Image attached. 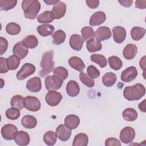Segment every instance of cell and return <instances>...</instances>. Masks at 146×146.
<instances>
[{
	"mask_svg": "<svg viewBox=\"0 0 146 146\" xmlns=\"http://www.w3.org/2000/svg\"><path fill=\"white\" fill-rule=\"evenodd\" d=\"M145 94V88L140 83L125 87L123 90L124 97L129 101L138 100Z\"/></svg>",
	"mask_w": 146,
	"mask_h": 146,
	"instance_id": "cell-1",
	"label": "cell"
},
{
	"mask_svg": "<svg viewBox=\"0 0 146 146\" xmlns=\"http://www.w3.org/2000/svg\"><path fill=\"white\" fill-rule=\"evenodd\" d=\"M40 7V3L37 0H25L22 2V8L24 11L25 17L29 19L36 18Z\"/></svg>",
	"mask_w": 146,
	"mask_h": 146,
	"instance_id": "cell-2",
	"label": "cell"
},
{
	"mask_svg": "<svg viewBox=\"0 0 146 146\" xmlns=\"http://www.w3.org/2000/svg\"><path fill=\"white\" fill-rule=\"evenodd\" d=\"M53 50H50L44 52L42 56L40 66L42 70L39 71V76L44 77L54 70V62L53 60Z\"/></svg>",
	"mask_w": 146,
	"mask_h": 146,
	"instance_id": "cell-3",
	"label": "cell"
},
{
	"mask_svg": "<svg viewBox=\"0 0 146 146\" xmlns=\"http://www.w3.org/2000/svg\"><path fill=\"white\" fill-rule=\"evenodd\" d=\"M63 80L55 75H49L44 79V84L46 89L48 91H55L62 87Z\"/></svg>",
	"mask_w": 146,
	"mask_h": 146,
	"instance_id": "cell-4",
	"label": "cell"
},
{
	"mask_svg": "<svg viewBox=\"0 0 146 146\" xmlns=\"http://www.w3.org/2000/svg\"><path fill=\"white\" fill-rule=\"evenodd\" d=\"M135 137V131L131 127H125L120 133V139L124 144H129Z\"/></svg>",
	"mask_w": 146,
	"mask_h": 146,
	"instance_id": "cell-5",
	"label": "cell"
},
{
	"mask_svg": "<svg viewBox=\"0 0 146 146\" xmlns=\"http://www.w3.org/2000/svg\"><path fill=\"white\" fill-rule=\"evenodd\" d=\"M17 132V127L12 124H7L4 125L2 127L1 131L3 138L7 140H11L14 139Z\"/></svg>",
	"mask_w": 146,
	"mask_h": 146,
	"instance_id": "cell-6",
	"label": "cell"
},
{
	"mask_svg": "<svg viewBox=\"0 0 146 146\" xmlns=\"http://www.w3.org/2000/svg\"><path fill=\"white\" fill-rule=\"evenodd\" d=\"M24 106L27 110L32 112H36L40 110L41 104L39 100L37 98L27 96L25 98Z\"/></svg>",
	"mask_w": 146,
	"mask_h": 146,
	"instance_id": "cell-7",
	"label": "cell"
},
{
	"mask_svg": "<svg viewBox=\"0 0 146 146\" xmlns=\"http://www.w3.org/2000/svg\"><path fill=\"white\" fill-rule=\"evenodd\" d=\"M35 71V67L34 64L26 63H25L21 70L17 74V78L18 80H23L33 74Z\"/></svg>",
	"mask_w": 146,
	"mask_h": 146,
	"instance_id": "cell-8",
	"label": "cell"
},
{
	"mask_svg": "<svg viewBox=\"0 0 146 146\" xmlns=\"http://www.w3.org/2000/svg\"><path fill=\"white\" fill-rule=\"evenodd\" d=\"M62 99V95L60 92L55 91H48L45 96V101L48 105L54 107L59 104Z\"/></svg>",
	"mask_w": 146,
	"mask_h": 146,
	"instance_id": "cell-9",
	"label": "cell"
},
{
	"mask_svg": "<svg viewBox=\"0 0 146 146\" xmlns=\"http://www.w3.org/2000/svg\"><path fill=\"white\" fill-rule=\"evenodd\" d=\"M137 76V70L134 66H130L124 70L121 74V80L123 82L128 83L133 80Z\"/></svg>",
	"mask_w": 146,
	"mask_h": 146,
	"instance_id": "cell-10",
	"label": "cell"
},
{
	"mask_svg": "<svg viewBox=\"0 0 146 146\" xmlns=\"http://www.w3.org/2000/svg\"><path fill=\"white\" fill-rule=\"evenodd\" d=\"M52 14L55 19H59L63 17L66 12V5L65 3L59 1L54 5L52 10Z\"/></svg>",
	"mask_w": 146,
	"mask_h": 146,
	"instance_id": "cell-11",
	"label": "cell"
},
{
	"mask_svg": "<svg viewBox=\"0 0 146 146\" xmlns=\"http://www.w3.org/2000/svg\"><path fill=\"white\" fill-rule=\"evenodd\" d=\"M56 134L58 139L62 141H67L71 137V129L64 124H60L56 129Z\"/></svg>",
	"mask_w": 146,
	"mask_h": 146,
	"instance_id": "cell-12",
	"label": "cell"
},
{
	"mask_svg": "<svg viewBox=\"0 0 146 146\" xmlns=\"http://www.w3.org/2000/svg\"><path fill=\"white\" fill-rule=\"evenodd\" d=\"M113 39L117 43H123L126 38V30L125 29L120 26H115L112 28Z\"/></svg>",
	"mask_w": 146,
	"mask_h": 146,
	"instance_id": "cell-13",
	"label": "cell"
},
{
	"mask_svg": "<svg viewBox=\"0 0 146 146\" xmlns=\"http://www.w3.org/2000/svg\"><path fill=\"white\" fill-rule=\"evenodd\" d=\"M26 88L32 92H38L42 88V83L40 78L35 76L30 79L26 83Z\"/></svg>",
	"mask_w": 146,
	"mask_h": 146,
	"instance_id": "cell-14",
	"label": "cell"
},
{
	"mask_svg": "<svg viewBox=\"0 0 146 146\" xmlns=\"http://www.w3.org/2000/svg\"><path fill=\"white\" fill-rule=\"evenodd\" d=\"M111 35L110 29L107 26H100L95 32L96 38L99 41L108 39L111 38Z\"/></svg>",
	"mask_w": 146,
	"mask_h": 146,
	"instance_id": "cell-15",
	"label": "cell"
},
{
	"mask_svg": "<svg viewBox=\"0 0 146 146\" xmlns=\"http://www.w3.org/2000/svg\"><path fill=\"white\" fill-rule=\"evenodd\" d=\"M14 139L16 144L20 146L27 145L30 140L29 133L23 131H19L17 132Z\"/></svg>",
	"mask_w": 146,
	"mask_h": 146,
	"instance_id": "cell-16",
	"label": "cell"
},
{
	"mask_svg": "<svg viewBox=\"0 0 146 146\" xmlns=\"http://www.w3.org/2000/svg\"><path fill=\"white\" fill-rule=\"evenodd\" d=\"M106 19V14L102 11L95 12L90 17L89 24L90 26H99L105 22Z\"/></svg>",
	"mask_w": 146,
	"mask_h": 146,
	"instance_id": "cell-17",
	"label": "cell"
},
{
	"mask_svg": "<svg viewBox=\"0 0 146 146\" xmlns=\"http://www.w3.org/2000/svg\"><path fill=\"white\" fill-rule=\"evenodd\" d=\"M29 52L28 48L22 43V41L17 42L13 48L14 55L18 56L21 59L25 58Z\"/></svg>",
	"mask_w": 146,
	"mask_h": 146,
	"instance_id": "cell-18",
	"label": "cell"
},
{
	"mask_svg": "<svg viewBox=\"0 0 146 146\" xmlns=\"http://www.w3.org/2000/svg\"><path fill=\"white\" fill-rule=\"evenodd\" d=\"M70 46L75 51H80L83 45L84 40L79 34H73L71 36L69 40Z\"/></svg>",
	"mask_w": 146,
	"mask_h": 146,
	"instance_id": "cell-19",
	"label": "cell"
},
{
	"mask_svg": "<svg viewBox=\"0 0 146 146\" xmlns=\"http://www.w3.org/2000/svg\"><path fill=\"white\" fill-rule=\"evenodd\" d=\"M137 52V46L134 44L129 43L124 47L123 51V55L125 59L127 60H131L135 57Z\"/></svg>",
	"mask_w": 146,
	"mask_h": 146,
	"instance_id": "cell-20",
	"label": "cell"
},
{
	"mask_svg": "<svg viewBox=\"0 0 146 146\" xmlns=\"http://www.w3.org/2000/svg\"><path fill=\"white\" fill-rule=\"evenodd\" d=\"M68 64L74 70L82 72L85 68V64L81 58L78 56L71 57L68 60Z\"/></svg>",
	"mask_w": 146,
	"mask_h": 146,
	"instance_id": "cell-21",
	"label": "cell"
},
{
	"mask_svg": "<svg viewBox=\"0 0 146 146\" xmlns=\"http://www.w3.org/2000/svg\"><path fill=\"white\" fill-rule=\"evenodd\" d=\"M64 123L66 127L70 129H74L79 126L80 124V119L75 115H68L64 119Z\"/></svg>",
	"mask_w": 146,
	"mask_h": 146,
	"instance_id": "cell-22",
	"label": "cell"
},
{
	"mask_svg": "<svg viewBox=\"0 0 146 146\" xmlns=\"http://www.w3.org/2000/svg\"><path fill=\"white\" fill-rule=\"evenodd\" d=\"M66 91L68 96L71 97H75L80 92L79 86L76 81L70 80L66 86Z\"/></svg>",
	"mask_w": 146,
	"mask_h": 146,
	"instance_id": "cell-23",
	"label": "cell"
},
{
	"mask_svg": "<svg viewBox=\"0 0 146 146\" xmlns=\"http://www.w3.org/2000/svg\"><path fill=\"white\" fill-rule=\"evenodd\" d=\"M22 125L27 129H32L35 128L37 125L36 119L32 115H25L21 119Z\"/></svg>",
	"mask_w": 146,
	"mask_h": 146,
	"instance_id": "cell-24",
	"label": "cell"
},
{
	"mask_svg": "<svg viewBox=\"0 0 146 146\" xmlns=\"http://www.w3.org/2000/svg\"><path fill=\"white\" fill-rule=\"evenodd\" d=\"M86 47L90 52H94L102 50V44L96 38H93L86 42Z\"/></svg>",
	"mask_w": 146,
	"mask_h": 146,
	"instance_id": "cell-25",
	"label": "cell"
},
{
	"mask_svg": "<svg viewBox=\"0 0 146 146\" xmlns=\"http://www.w3.org/2000/svg\"><path fill=\"white\" fill-rule=\"evenodd\" d=\"M38 34L42 36H47L51 35L54 31V27L51 25L44 24L39 25L36 28Z\"/></svg>",
	"mask_w": 146,
	"mask_h": 146,
	"instance_id": "cell-26",
	"label": "cell"
},
{
	"mask_svg": "<svg viewBox=\"0 0 146 146\" xmlns=\"http://www.w3.org/2000/svg\"><path fill=\"white\" fill-rule=\"evenodd\" d=\"M116 80L117 78L116 74L112 72L106 73L102 78V82L103 84L107 87H110L114 85Z\"/></svg>",
	"mask_w": 146,
	"mask_h": 146,
	"instance_id": "cell-27",
	"label": "cell"
},
{
	"mask_svg": "<svg viewBox=\"0 0 146 146\" xmlns=\"http://www.w3.org/2000/svg\"><path fill=\"white\" fill-rule=\"evenodd\" d=\"M88 143L87 135L84 133H80L75 135L72 145L74 146H86Z\"/></svg>",
	"mask_w": 146,
	"mask_h": 146,
	"instance_id": "cell-28",
	"label": "cell"
},
{
	"mask_svg": "<svg viewBox=\"0 0 146 146\" xmlns=\"http://www.w3.org/2000/svg\"><path fill=\"white\" fill-rule=\"evenodd\" d=\"M22 43L28 48H34L38 44V40L37 38L33 35H30L26 36L22 40Z\"/></svg>",
	"mask_w": 146,
	"mask_h": 146,
	"instance_id": "cell-29",
	"label": "cell"
},
{
	"mask_svg": "<svg viewBox=\"0 0 146 146\" xmlns=\"http://www.w3.org/2000/svg\"><path fill=\"white\" fill-rule=\"evenodd\" d=\"M122 116L126 121H133L137 119L138 115L137 111L134 108H127L123 111Z\"/></svg>",
	"mask_w": 146,
	"mask_h": 146,
	"instance_id": "cell-30",
	"label": "cell"
},
{
	"mask_svg": "<svg viewBox=\"0 0 146 146\" xmlns=\"http://www.w3.org/2000/svg\"><path fill=\"white\" fill-rule=\"evenodd\" d=\"M43 139L46 144L49 146H52L56 142L57 136L56 133L54 131H48L44 134Z\"/></svg>",
	"mask_w": 146,
	"mask_h": 146,
	"instance_id": "cell-31",
	"label": "cell"
},
{
	"mask_svg": "<svg viewBox=\"0 0 146 146\" xmlns=\"http://www.w3.org/2000/svg\"><path fill=\"white\" fill-rule=\"evenodd\" d=\"M145 34V29L141 27H133L131 30V38L134 40L138 41L142 39Z\"/></svg>",
	"mask_w": 146,
	"mask_h": 146,
	"instance_id": "cell-32",
	"label": "cell"
},
{
	"mask_svg": "<svg viewBox=\"0 0 146 146\" xmlns=\"http://www.w3.org/2000/svg\"><path fill=\"white\" fill-rule=\"evenodd\" d=\"M54 19V18L51 11L48 10L43 12L37 17V20L40 23L47 24L48 23H51Z\"/></svg>",
	"mask_w": 146,
	"mask_h": 146,
	"instance_id": "cell-33",
	"label": "cell"
},
{
	"mask_svg": "<svg viewBox=\"0 0 146 146\" xmlns=\"http://www.w3.org/2000/svg\"><path fill=\"white\" fill-rule=\"evenodd\" d=\"M25 98L19 95H17L13 96L10 100V104L12 107L16 108L19 110H22L25 107L24 106Z\"/></svg>",
	"mask_w": 146,
	"mask_h": 146,
	"instance_id": "cell-34",
	"label": "cell"
},
{
	"mask_svg": "<svg viewBox=\"0 0 146 146\" xmlns=\"http://www.w3.org/2000/svg\"><path fill=\"white\" fill-rule=\"evenodd\" d=\"M7 65L9 70H15L19 66L21 59L15 55H13L7 58Z\"/></svg>",
	"mask_w": 146,
	"mask_h": 146,
	"instance_id": "cell-35",
	"label": "cell"
},
{
	"mask_svg": "<svg viewBox=\"0 0 146 146\" xmlns=\"http://www.w3.org/2000/svg\"><path fill=\"white\" fill-rule=\"evenodd\" d=\"M52 38L53 39L52 43L54 44L59 45L64 42L66 38V34L63 30H58L52 34Z\"/></svg>",
	"mask_w": 146,
	"mask_h": 146,
	"instance_id": "cell-36",
	"label": "cell"
},
{
	"mask_svg": "<svg viewBox=\"0 0 146 146\" xmlns=\"http://www.w3.org/2000/svg\"><path fill=\"white\" fill-rule=\"evenodd\" d=\"M91 60L94 63L98 64L100 67L104 68L106 67L107 64V61L106 58L101 54H92L90 56Z\"/></svg>",
	"mask_w": 146,
	"mask_h": 146,
	"instance_id": "cell-37",
	"label": "cell"
},
{
	"mask_svg": "<svg viewBox=\"0 0 146 146\" xmlns=\"http://www.w3.org/2000/svg\"><path fill=\"white\" fill-rule=\"evenodd\" d=\"M108 63L110 67L116 71L121 68L123 65L121 60L116 56H111L108 58Z\"/></svg>",
	"mask_w": 146,
	"mask_h": 146,
	"instance_id": "cell-38",
	"label": "cell"
},
{
	"mask_svg": "<svg viewBox=\"0 0 146 146\" xmlns=\"http://www.w3.org/2000/svg\"><path fill=\"white\" fill-rule=\"evenodd\" d=\"M82 38L84 41L87 42L88 40L94 38L95 32L93 29L90 26H85L81 30Z\"/></svg>",
	"mask_w": 146,
	"mask_h": 146,
	"instance_id": "cell-39",
	"label": "cell"
},
{
	"mask_svg": "<svg viewBox=\"0 0 146 146\" xmlns=\"http://www.w3.org/2000/svg\"><path fill=\"white\" fill-rule=\"evenodd\" d=\"M21 28L20 25L15 23L10 22L8 23L6 26V32L11 35H15L18 34L21 31Z\"/></svg>",
	"mask_w": 146,
	"mask_h": 146,
	"instance_id": "cell-40",
	"label": "cell"
},
{
	"mask_svg": "<svg viewBox=\"0 0 146 146\" xmlns=\"http://www.w3.org/2000/svg\"><path fill=\"white\" fill-rule=\"evenodd\" d=\"M79 78L82 83L86 86L87 87L91 88L93 87L95 85V82L93 78H92L86 73L81 72L79 75Z\"/></svg>",
	"mask_w": 146,
	"mask_h": 146,
	"instance_id": "cell-41",
	"label": "cell"
},
{
	"mask_svg": "<svg viewBox=\"0 0 146 146\" xmlns=\"http://www.w3.org/2000/svg\"><path fill=\"white\" fill-rule=\"evenodd\" d=\"M17 3V0H1L0 9L3 11L10 10L16 6Z\"/></svg>",
	"mask_w": 146,
	"mask_h": 146,
	"instance_id": "cell-42",
	"label": "cell"
},
{
	"mask_svg": "<svg viewBox=\"0 0 146 146\" xmlns=\"http://www.w3.org/2000/svg\"><path fill=\"white\" fill-rule=\"evenodd\" d=\"M53 75L58 76L62 80H64L68 77V72L66 68L62 66H59L54 69Z\"/></svg>",
	"mask_w": 146,
	"mask_h": 146,
	"instance_id": "cell-43",
	"label": "cell"
},
{
	"mask_svg": "<svg viewBox=\"0 0 146 146\" xmlns=\"http://www.w3.org/2000/svg\"><path fill=\"white\" fill-rule=\"evenodd\" d=\"M6 117L10 120H17L21 115V112L19 109L11 107L8 108L5 112Z\"/></svg>",
	"mask_w": 146,
	"mask_h": 146,
	"instance_id": "cell-44",
	"label": "cell"
},
{
	"mask_svg": "<svg viewBox=\"0 0 146 146\" xmlns=\"http://www.w3.org/2000/svg\"><path fill=\"white\" fill-rule=\"evenodd\" d=\"M87 71L88 75L92 78H98L100 76L99 71L93 65H90L87 67Z\"/></svg>",
	"mask_w": 146,
	"mask_h": 146,
	"instance_id": "cell-45",
	"label": "cell"
},
{
	"mask_svg": "<svg viewBox=\"0 0 146 146\" xmlns=\"http://www.w3.org/2000/svg\"><path fill=\"white\" fill-rule=\"evenodd\" d=\"M0 54L2 55L6 51L8 47V42L7 39L2 36L0 37Z\"/></svg>",
	"mask_w": 146,
	"mask_h": 146,
	"instance_id": "cell-46",
	"label": "cell"
},
{
	"mask_svg": "<svg viewBox=\"0 0 146 146\" xmlns=\"http://www.w3.org/2000/svg\"><path fill=\"white\" fill-rule=\"evenodd\" d=\"M105 145L106 146H120L121 143L120 141L114 137H109L106 140Z\"/></svg>",
	"mask_w": 146,
	"mask_h": 146,
	"instance_id": "cell-47",
	"label": "cell"
},
{
	"mask_svg": "<svg viewBox=\"0 0 146 146\" xmlns=\"http://www.w3.org/2000/svg\"><path fill=\"white\" fill-rule=\"evenodd\" d=\"M7 59L3 58V57H1L0 58V62H1V70H0V72L1 74H4L7 72L9 69L7 67Z\"/></svg>",
	"mask_w": 146,
	"mask_h": 146,
	"instance_id": "cell-48",
	"label": "cell"
},
{
	"mask_svg": "<svg viewBox=\"0 0 146 146\" xmlns=\"http://www.w3.org/2000/svg\"><path fill=\"white\" fill-rule=\"evenodd\" d=\"M86 3L91 9H95L99 5V1L98 0H86Z\"/></svg>",
	"mask_w": 146,
	"mask_h": 146,
	"instance_id": "cell-49",
	"label": "cell"
},
{
	"mask_svg": "<svg viewBox=\"0 0 146 146\" xmlns=\"http://www.w3.org/2000/svg\"><path fill=\"white\" fill-rule=\"evenodd\" d=\"M135 7L140 9H144L146 7V1L145 0H138L135 2Z\"/></svg>",
	"mask_w": 146,
	"mask_h": 146,
	"instance_id": "cell-50",
	"label": "cell"
},
{
	"mask_svg": "<svg viewBox=\"0 0 146 146\" xmlns=\"http://www.w3.org/2000/svg\"><path fill=\"white\" fill-rule=\"evenodd\" d=\"M118 2L119 3H120L121 6H123L126 7H129L131 6L133 3V1L131 0H119Z\"/></svg>",
	"mask_w": 146,
	"mask_h": 146,
	"instance_id": "cell-51",
	"label": "cell"
},
{
	"mask_svg": "<svg viewBox=\"0 0 146 146\" xmlns=\"http://www.w3.org/2000/svg\"><path fill=\"white\" fill-rule=\"evenodd\" d=\"M145 102H146V100L144 99L143 101L139 104V110L141 112H145V111H146V110H145Z\"/></svg>",
	"mask_w": 146,
	"mask_h": 146,
	"instance_id": "cell-52",
	"label": "cell"
},
{
	"mask_svg": "<svg viewBox=\"0 0 146 146\" xmlns=\"http://www.w3.org/2000/svg\"><path fill=\"white\" fill-rule=\"evenodd\" d=\"M59 1L58 0H44L43 2L47 4V5H55Z\"/></svg>",
	"mask_w": 146,
	"mask_h": 146,
	"instance_id": "cell-53",
	"label": "cell"
},
{
	"mask_svg": "<svg viewBox=\"0 0 146 146\" xmlns=\"http://www.w3.org/2000/svg\"><path fill=\"white\" fill-rule=\"evenodd\" d=\"M145 56H143V57L140 59V67H141L142 69H143V70H144V68H145Z\"/></svg>",
	"mask_w": 146,
	"mask_h": 146,
	"instance_id": "cell-54",
	"label": "cell"
}]
</instances>
